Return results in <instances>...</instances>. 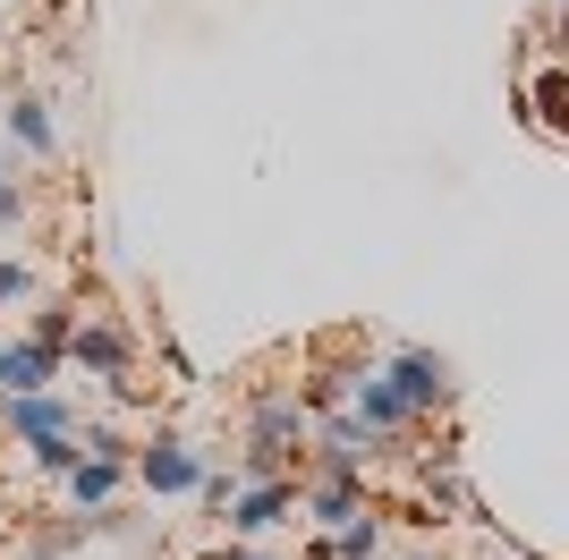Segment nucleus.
<instances>
[{
    "instance_id": "4468645a",
    "label": "nucleus",
    "mask_w": 569,
    "mask_h": 560,
    "mask_svg": "<svg viewBox=\"0 0 569 560\" xmlns=\"http://www.w3.org/2000/svg\"><path fill=\"white\" fill-rule=\"evenodd\" d=\"M26 289H34V272H26V263H0V306H18Z\"/></svg>"
},
{
    "instance_id": "dca6fc26",
    "label": "nucleus",
    "mask_w": 569,
    "mask_h": 560,
    "mask_svg": "<svg viewBox=\"0 0 569 560\" xmlns=\"http://www.w3.org/2000/svg\"><path fill=\"white\" fill-rule=\"evenodd\" d=\"M213 560H272V552H256V543H221Z\"/></svg>"
},
{
    "instance_id": "f257e3e1",
    "label": "nucleus",
    "mask_w": 569,
    "mask_h": 560,
    "mask_svg": "<svg viewBox=\"0 0 569 560\" xmlns=\"http://www.w3.org/2000/svg\"><path fill=\"white\" fill-rule=\"evenodd\" d=\"M60 366L94 373V382H119V373H137V331L119 323V314H86V323L69 331V357Z\"/></svg>"
},
{
    "instance_id": "7ed1b4c3",
    "label": "nucleus",
    "mask_w": 569,
    "mask_h": 560,
    "mask_svg": "<svg viewBox=\"0 0 569 560\" xmlns=\"http://www.w3.org/2000/svg\"><path fill=\"white\" fill-rule=\"evenodd\" d=\"M128 467H137V476H144L153 492H196L213 459H204V450H196L188 433H144V442L128 450Z\"/></svg>"
},
{
    "instance_id": "9d476101",
    "label": "nucleus",
    "mask_w": 569,
    "mask_h": 560,
    "mask_svg": "<svg viewBox=\"0 0 569 560\" xmlns=\"http://www.w3.org/2000/svg\"><path fill=\"white\" fill-rule=\"evenodd\" d=\"M119 476H128V467H119V459H77L69 476H60V484H69V501H77V510H111Z\"/></svg>"
},
{
    "instance_id": "39448f33",
    "label": "nucleus",
    "mask_w": 569,
    "mask_h": 560,
    "mask_svg": "<svg viewBox=\"0 0 569 560\" xmlns=\"http://www.w3.org/2000/svg\"><path fill=\"white\" fill-rule=\"evenodd\" d=\"M298 510H307L323 536H340V527L366 510V484H357V476H315V484H298Z\"/></svg>"
},
{
    "instance_id": "6e6552de",
    "label": "nucleus",
    "mask_w": 569,
    "mask_h": 560,
    "mask_svg": "<svg viewBox=\"0 0 569 560\" xmlns=\"http://www.w3.org/2000/svg\"><path fill=\"white\" fill-rule=\"evenodd\" d=\"M60 382V366H51L43 349H26V340H0V399H34Z\"/></svg>"
},
{
    "instance_id": "1a4fd4ad",
    "label": "nucleus",
    "mask_w": 569,
    "mask_h": 560,
    "mask_svg": "<svg viewBox=\"0 0 569 560\" xmlns=\"http://www.w3.org/2000/svg\"><path fill=\"white\" fill-rule=\"evenodd\" d=\"M0 128H9V137L26 144V153H60V137H51V111H43V93H9V102H0Z\"/></svg>"
},
{
    "instance_id": "2eb2a0df",
    "label": "nucleus",
    "mask_w": 569,
    "mask_h": 560,
    "mask_svg": "<svg viewBox=\"0 0 569 560\" xmlns=\"http://www.w3.org/2000/svg\"><path fill=\"white\" fill-rule=\"evenodd\" d=\"M0 221H26V187L9 179V170H0Z\"/></svg>"
},
{
    "instance_id": "0eeeda50",
    "label": "nucleus",
    "mask_w": 569,
    "mask_h": 560,
    "mask_svg": "<svg viewBox=\"0 0 569 560\" xmlns=\"http://www.w3.org/2000/svg\"><path fill=\"white\" fill-rule=\"evenodd\" d=\"M0 417L18 442H51V433H77V408L60 391H34V399H0Z\"/></svg>"
},
{
    "instance_id": "20e7f679",
    "label": "nucleus",
    "mask_w": 569,
    "mask_h": 560,
    "mask_svg": "<svg viewBox=\"0 0 569 560\" xmlns=\"http://www.w3.org/2000/svg\"><path fill=\"white\" fill-rule=\"evenodd\" d=\"M289 510H298V476H289V484H247V492H230L221 527H230L238 543H256V536H272V527H289Z\"/></svg>"
},
{
    "instance_id": "f8f14e48",
    "label": "nucleus",
    "mask_w": 569,
    "mask_h": 560,
    "mask_svg": "<svg viewBox=\"0 0 569 560\" xmlns=\"http://www.w3.org/2000/svg\"><path fill=\"white\" fill-rule=\"evenodd\" d=\"M69 331H77V306H43L34 331H26V349H43L51 366H60V357H69Z\"/></svg>"
},
{
    "instance_id": "ddd939ff",
    "label": "nucleus",
    "mask_w": 569,
    "mask_h": 560,
    "mask_svg": "<svg viewBox=\"0 0 569 560\" xmlns=\"http://www.w3.org/2000/svg\"><path fill=\"white\" fill-rule=\"evenodd\" d=\"M26 450H34V467H43L51 484H60V476H69V467L86 459V450H77V433H51V442H26Z\"/></svg>"
},
{
    "instance_id": "f03ea898",
    "label": "nucleus",
    "mask_w": 569,
    "mask_h": 560,
    "mask_svg": "<svg viewBox=\"0 0 569 560\" xmlns=\"http://www.w3.org/2000/svg\"><path fill=\"white\" fill-rule=\"evenodd\" d=\"M382 382H391V399H400L408 417L451 408V357H433V349H391L382 357Z\"/></svg>"
},
{
    "instance_id": "423d86ee",
    "label": "nucleus",
    "mask_w": 569,
    "mask_h": 560,
    "mask_svg": "<svg viewBox=\"0 0 569 560\" xmlns=\"http://www.w3.org/2000/svg\"><path fill=\"white\" fill-rule=\"evenodd\" d=\"M527 128H536L545 144L569 137V77H561V60H545V69L527 77Z\"/></svg>"
},
{
    "instance_id": "f3484780",
    "label": "nucleus",
    "mask_w": 569,
    "mask_h": 560,
    "mask_svg": "<svg viewBox=\"0 0 569 560\" xmlns=\"http://www.w3.org/2000/svg\"><path fill=\"white\" fill-rule=\"evenodd\" d=\"M408 560H451V552H408Z\"/></svg>"
},
{
    "instance_id": "9b49d317",
    "label": "nucleus",
    "mask_w": 569,
    "mask_h": 560,
    "mask_svg": "<svg viewBox=\"0 0 569 560\" xmlns=\"http://www.w3.org/2000/svg\"><path fill=\"white\" fill-rule=\"evenodd\" d=\"M382 552V518L375 510H357L340 536H323V560H375Z\"/></svg>"
}]
</instances>
